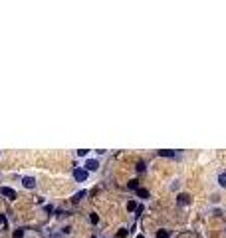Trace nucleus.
I'll use <instances>...</instances> for the list:
<instances>
[{
	"mask_svg": "<svg viewBox=\"0 0 226 238\" xmlns=\"http://www.w3.org/2000/svg\"><path fill=\"white\" fill-rule=\"evenodd\" d=\"M87 175H89V173L85 171V169H81V167H75V169H74V179H75L77 183L87 181Z\"/></svg>",
	"mask_w": 226,
	"mask_h": 238,
	"instance_id": "nucleus-1",
	"label": "nucleus"
},
{
	"mask_svg": "<svg viewBox=\"0 0 226 238\" xmlns=\"http://www.w3.org/2000/svg\"><path fill=\"white\" fill-rule=\"evenodd\" d=\"M0 195L6 196V199H10V200H14L16 196H18V195H16V190L10 189V186H0Z\"/></svg>",
	"mask_w": 226,
	"mask_h": 238,
	"instance_id": "nucleus-2",
	"label": "nucleus"
},
{
	"mask_svg": "<svg viewBox=\"0 0 226 238\" xmlns=\"http://www.w3.org/2000/svg\"><path fill=\"white\" fill-rule=\"evenodd\" d=\"M97 167H99V163L95 161V159L85 161V171H87V173H89V171H97Z\"/></svg>",
	"mask_w": 226,
	"mask_h": 238,
	"instance_id": "nucleus-3",
	"label": "nucleus"
},
{
	"mask_svg": "<svg viewBox=\"0 0 226 238\" xmlns=\"http://www.w3.org/2000/svg\"><path fill=\"white\" fill-rule=\"evenodd\" d=\"M22 185L26 186V189H34V186H36V179H34V177H24Z\"/></svg>",
	"mask_w": 226,
	"mask_h": 238,
	"instance_id": "nucleus-4",
	"label": "nucleus"
},
{
	"mask_svg": "<svg viewBox=\"0 0 226 238\" xmlns=\"http://www.w3.org/2000/svg\"><path fill=\"white\" fill-rule=\"evenodd\" d=\"M190 202V196L188 195H179V205L183 206V205H188Z\"/></svg>",
	"mask_w": 226,
	"mask_h": 238,
	"instance_id": "nucleus-5",
	"label": "nucleus"
},
{
	"mask_svg": "<svg viewBox=\"0 0 226 238\" xmlns=\"http://www.w3.org/2000/svg\"><path fill=\"white\" fill-rule=\"evenodd\" d=\"M157 238H171V230H165V228H161L159 232H157Z\"/></svg>",
	"mask_w": 226,
	"mask_h": 238,
	"instance_id": "nucleus-6",
	"label": "nucleus"
},
{
	"mask_svg": "<svg viewBox=\"0 0 226 238\" xmlns=\"http://www.w3.org/2000/svg\"><path fill=\"white\" fill-rule=\"evenodd\" d=\"M137 195L141 196V199H149V190H147V189H141V186H139V189H137Z\"/></svg>",
	"mask_w": 226,
	"mask_h": 238,
	"instance_id": "nucleus-7",
	"label": "nucleus"
},
{
	"mask_svg": "<svg viewBox=\"0 0 226 238\" xmlns=\"http://www.w3.org/2000/svg\"><path fill=\"white\" fill-rule=\"evenodd\" d=\"M159 155H161V157H173V155H174V151H169V149H161V151H159Z\"/></svg>",
	"mask_w": 226,
	"mask_h": 238,
	"instance_id": "nucleus-8",
	"label": "nucleus"
},
{
	"mask_svg": "<svg viewBox=\"0 0 226 238\" xmlns=\"http://www.w3.org/2000/svg\"><path fill=\"white\" fill-rule=\"evenodd\" d=\"M218 183H220V186L226 189V173H220V175H218Z\"/></svg>",
	"mask_w": 226,
	"mask_h": 238,
	"instance_id": "nucleus-9",
	"label": "nucleus"
},
{
	"mask_svg": "<svg viewBox=\"0 0 226 238\" xmlns=\"http://www.w3.org/2000/svg\"><path fill=\"white\" fill-rule=\"evenodd\" d=\"M85 195H87V193H85V190H80V193H77V195L74 196V202H77V200H81V199H83Z\"/></svg>",
	"mask_w": 226,
	"mask_h": 238,
	"instance_id": "nucleus-10",
	"label": "nucleus"
},
{
	"mask_svg": "<svg viewBox=\"0 0 226 238\" xmlns=\"http://www.w3.org/2000/svg\"><path fill=\"white\" fill-rule=\"evenodd\" d=\"M89 220H91V224H97V222H99V216H97L95 212H91V214H89Z\"/></svg>",
	"mask_w": 226,
	"mask_h": 238,
	"instance_id": "nucleus-11",
	"label": "nucleus"
},
{
	"mask_svg": "<svg viewBox=\"0 0 226 238\" xmlns=\"http://www.w3.org/2000/svg\"><path fill=\"white\" fill-rule=\"evenodd\" d=\"M127 210H137V202L135 200H129L127 202Z\"/></svg>",
	"mask_w": 226,
	"mask_h": 238,
	"instance_id": "nucleus-12",
	"label": "nucleus"
},
{
	"mask_svg": "<svg viewBox=\"0 0 226 238\" xmlns=\"http://www.w3.org/2000/svg\"><path fill=\"white\" fill-rule=\"evenodd\" d=\"M12 236H14V238H22V236H24V230H22V228L14 230V234H12Z\"/></svg>",
	"mask_w": 226,
	"mask_h": 238,
	"instance_id": "nucleus-13",
	"label": "nucleus"
},
{
	"mask_svg": "<svg viewBox=\"0 0 226 238\" xmlns=\"http://www.w3.org/2000/svg\"><path fill=\"white\" fill-rule=\"evenodd\" d=\"M129 189L137 190V189H139V181H131V183H129Z\"/></svg>",
	"mask_w": 226,
	"mask_h": 238,
	"instance_id": "nucleus-14",
	"label": "nucleus"
},
{
	"mask_svg": "<svg viewBox=\"0 0 226 238\" xmlns=\"http://www.w3.org/2000/svg\"><path fill=\"white\" fill-rule=\"evenodd\" d=\"M137 171H139V173H143V171H145V163H143V161H139V163H137Z\"/></svg>",
	"mask_w": 226,
	"mask_h": 238,
	"instance_id": "nucleus-15",
	"label": "nucleus"
},
{
	"mask_svg": "<svg viewBox=\"0 0 226 238\" xmlns=\"http://www.w3.org/2000/svg\"><path fill=\"white\" fill-rule=\"evenodd\" d=\"M125 236H127V230H125V228H123V230H119V232H117V238H125Z\"/></svg>",
	"mask_w": 226,
	"mask_h": 238,
	"instance_id": "nucleus-16",
	"label": "nucleus"
},
{
	"mask_svg": "<svg viewBox=\"0 0 226 238\" xmlns=\"http://www.w3.org/2000/svg\"><path fill=\"white\" fill-rule=\"evenodd\" d=\"M77 155H80V157H85V155H87V149H80V151H77Z\"/></svg>",
	"mask_w": 226,
	"mask_h": 238,
	"instance_id": "nucleus-17",
	"label": "nucleus"
},
{
	"mask_svg": "<svg viewBox=\"0 0 226 238\" xmlns=\"http://www.w3.org/2000/svg\"><path fill=\"white\" fill-rule=\"evenodd\" d=\"M0 224H8V222H6V216H4V214H0Z\"/></svg>",
	"mask_w": 226,
	"mask_h": 238,
	"instance_id": "nucleus-18",
	"label": "nucleus"
},
{
	"mask_svg": "<svg viewBox=\"0 0 226 238\" xmlns=\"http://www.w3.org/2000/svg\"><path fill=\"white\" fill-rule=\"evenodd\" d=\"M137 238H145V236H141V234H139V236H137Z\"/></svg>",
	"mask_w": 226,
	"mask_h": 238,
	"instance_id": "nucleus-19",
	"label": "nucleus"
},
{
	"mask_svg": "<svg viewBox=\"0 0 226 238\" xmlns=\"http://www.w3.org/2000/svg\"><path fill=\"white\" fill-rule=\"evenodd\" d=\"M91 238H95V236H91Z\"/></svg>",
	"mask_w": 226,
	"mask_h": 238,
	"instance_id": "nucleus-20",
	"label": "nucleus"
}]
</instances>
